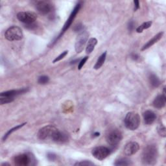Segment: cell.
I'll list each match as a JSON object with an SVG mask.
<instances>
[{"instance_id":"22","label":"cell","mask_w":166,"mask_h":166,"mask_svg":"<svg viewBox=\"0 0 166 166\" xmlns=\"http://www.w3.org/2000/svg\"><path fill=\"white\" fill-rule=\"evenodd\" d=\"M152 23H153L152 21H149V22H144V23H142V25H141V26H139L136 29V32L138 33L142 32L145 29H147L149 27H151V26H152Z\"/></svg>"},{"instance_id":"19","label":"cell","mask_w":166,"mask_h":166,"mask_svg":"<svg viewBox=\"0 0 166 166\" xmlns=\"http://www.w3.org/2000/svg\"><path fill=\"white\" fill-rule=\"evenodd\" d=\"M149 82H150V84L151 85V86L153 87H154V88L159 87L160 85V83H161L160 80L159 78V77L156 76V75L154 73H151L150 76H149Z\"/></svg>"},{"instance_id":"5","label":"cell","mask_w":166,"mask_h":166,"mask_svg":"<svg viewBox=\"0 0 166 166\" xmlns=\"http://www.w3.org/2000/svg\"><path fill=\"white\" fill-rule=\"evenodd\" d=\"M23 32L18 26H12L8 29L5 33V37L9 41H18L23 38Z\"/></svg>"},{"instance_id":"9","label":"cell","mask_w":166,"mask_h":166,"mask_svg":"<svg viewBox=\"0 0 166 166\" xmlns=\"http://www.w3.org/2000/svg\"><path fill=\"white\" fill-rule=\"evenodd\" d=\"M58 129L52 125H47L40 129L38 132V137L41 140H44L47 138L51 139L53 135Z\"/></svg>"},{"instance_id":"11","label":"cell","mask_w":166,"mask_h":166,"mask_svg":"<svg viewBox=\"0 0 166 166\" xmlns=\"http://www.w3.org/2000/svg\"><path fill=\"white\" fill-rule=\"evenodd\" d=\"M32 159L27 153H23L16 155L14 158V163L18 166H27L31 164Z\"/></svg>"},{"instance_id":"35","label":"cell","mask_w":166,"mask_h":166,"mask_svg":"<svg viewBox=\"0 0 166 166\" xmlns=\"http://www.w3.org/2000/svg\"><path fill=\"white\" fill-rule=\"evenodd\" d=\"M100 136V133H99V132H95V133H94L93 134V136L95 138V137H98V136Z\"/></svg>"},{"instance_id":"4","label":"cell","mask_w":166,"mask_h":166,"mask_svg":"<svg viewBox=\"0 0 166 166\" xmlns=\"http://www.w3.org/2000/svg\"><path fill=\"white\" fill-rule=\"evenodd\" d=\"M123 136L121 132L115 128H113L110 129L108 131L106 139L107 143L112 147H116L121 142L122 140Z\"/></svg>"},{"instance_id":"16","label":"cell","mask_w":166,"mask_h":166,"mask_svg":"<svg viewBox=\"0 0 166 166\" xmlns=\"http://www.w3.org/2000/svg\"><path fill=\"white\" fill-rule=\"evenodd\" d=\"M143 116L145 123L146 124H149V125L153 124L156 119V114L151 110H146L144 112Z\"/></svg>"},{"instance_id":"25","label":"cell","mask_w":166,"mask_h":166,"mask_svg":"<svg viewBox=\"0 0 166 166\" xmlns=\"http://www.w3.org/2000/svg\"><path fill=\"white\" fill-rule=\"evenodd\" d=\"M49 77L46 76H40L38 79V82L40 85H46L49 82Z\"/></svg>"},{"instance_id":"36","label":"cell","mask_w":166,"mask_h":166,"mask_svg":"<svg viewBox=\"0 0 166 166\" xmlns=\"http://www.w3.org/2000/svg\"><path fill=\"white\" fill-rule=\"evenodd\" d=\"M79 61V59H76V61H71V64H76V62H77Z\"/></svg>"},{"instance_id":"26","label":"cell","mask_w":166,"mask_h":166,"mask_svg":"<svg viewBox=\"0 0 166 166\" xmlns=\"http://www.w3.org/2000/svg\"><path fill=\"white\" fill-rule=\"evenodd\" d=\"M68 51H65L62 52L59 56H58L57 57L55 58V59H54V61H53V63H56V62H59V61H61L62 59H64V58L66 55H68Z\"/></svg>"},{"instance_id":"21","label":"cell","mask_w":166,"mask_h":166,"mask_svg":"<svg viewBox=\"0 0 166 166\" xmlns=\"http://www.w3.org/2000/svg\"><path fill=\"white\" fill-rule=\"evenodd\" d=\"M114 165L116 166H121V165H132V162L127 159V158H121V159H120L115 161L114 163Z\"/></svg>"},{"instance_id":"29","label":"cell","mask_w":166,"mask_h":166,"mask_svg":"<svg viewBox=\"0 0 166 166\" xmlns=\"http://www.w3.org/2000/svg\"><path fill=\"white\" fill-rule=\"evenodd\" d=\"M94 165V163L88 160L81 161L80 162H77L76 164H74V165Z\"/></svg>"},{"instance_id":"30","label":"cell","mask_w":166,"mask_h":166,"mask_svg":"<svg viewBox=\"0 0 166 166\" xmlns=\"http://www.w3.org/2000/svg\"><path fill=\"white\" fill-rule=\"evenodd\" d=\"M88 59V56H85V57L83 58L81 60V61L79 62V66H78V69L79 70H81L82 69V68L83 67V66H84V65L85 64V63L86 62Z\"/></svg>"},{"instance_id":"28","label":"cell","mask_w":166,"mask_h":166,"mask_svg":"<svg viewBox=\"0 0 166 166\" xmlns=\"http://www.w3.org/2000/svg\"><path fill=\"white\" fill-rule=\"evenodd\" d=\"M158 132L160 134V136L162 137H165L166 136V131H165V128L164 126L160 125V127L158 128Z\"/></svg>"},{"instance_id":"12","label":"cell","mask_w":166,"mask_h":166,"mask_svg":"<svg viewBox=\"0 0 166 166\" xmlns=\"http://www.w3.org/2000/svg\"><path fill=\"white\" fill-rule=\"evenodd\" d=\"M139 149V144L136 142H130L127 144L123 149V153L126 156H132L135 154Z\"/></svg>"},{"instance_id":"7","label":"cell","mask_w":166,"mask_h":166,"mask_svg":"<svg viewBox=\"0 0 166 166\" xmlns=\"http://www.w3.org/2000/svg\"><path fill=\"white\" fill-rule=\"evenodd\" d=\"M88 36L89 34L86 31H82L78 35L76 41V45H75V49L77 53H81L83 51L88 40Z\"/></svg>"},{"instance_id":"31","label":"cell","mask_w":166,"mask_h":166,"mask_svg":"<svg viewBox=\"0 0 166 166\" xmlns=\"http://www.w3.org/2000/svg\"><path fill=\"white\" fill-rule=\"evenodd\" d=\"M134 26H135V23H134V21H132V20L130 21V22H129V23H128V26H127V27H128V30H129V31H133L134 29Z\"/></svg>"},{"instance_id":"23","label":"cell","mask_w":166,"mask_h":166,"mask_svg":"<svg viewBox=\"0 0 166 166\" xmlns=\"http://www.w3.org/2000/svg\"><path fill=\"white\" fill-rule=\"evenodd\" d=\"M26 123H22V124H19V125H17V126H16V127H13L12 129H10L9 131H8L7 132V133L3 136V142H4V141H5L7 138H8V137H9L12 133V132H14V131H16V130H18V129H20V128H22V127H23L24 125H25V124H26Z\"/></svg>"},{"instance_id":"3","label":"cell","mask_w":166,"mask_h":166,"mask_svg":"<svg viewBox=\"0 0 166 166\" xmlns=\"http://www.w3.org/2000/svg\"><path fill=\"white\" fill-rule=\"evenodd\" d=\"M124 123L125 127L130 130H136L140 124V117L139 114L135 112H130L127 113L124 120Z\"/></svg>"},{"instance_id":"1","label":"cell","mask_w":166,"mask_h":166,"mask_svg":"<svg viewBox=\"0 0 166 166\" xmlns=\"http://www.w3.org/2000/svg\"><path fill=\"white\" fill-rule=\"evenodd\" d=\"M159 151L155 145H149L144 149L142 160L144 165H153L157 162Z\"/></svg>"},{"instance_id":"18","label":"cell","mask_w":166,"mask_h":166,"mask_svg":"<svg viewBox=\"0 0 166 166\" xmlns=\"http://www.w3.org/2000/svg\"><path fill=\"white\" fill-rule=\"evenodd\" d=\"M97 44V40L95 38H92L88 40V42L86 48V52L87 54L92 53Z\"/></svg>"},{"instance_id":"14","label":"cell","mask_w":166,"mask_h":166,"mask_svg":"<svg viewBox=\"0 0 166 166\" xmlns=\"http://www.w3.org/2000/svg\"><path fill=\"white\" fill-rule=\"evenodd\" d=\"M29 91L28 88H25L18 90H12L9 91H7V92H4L1 93L0 96L2 97H15L16 96L19 95L20 94H25L26 92H27Z\"/></svg>"},{"instance_id":"10","label":"cell","mask_w":166,"mask_h":166,"mask_svg":"<svg viewBox=\"0 0 166 166\" xmlns=\"http://www.w3.org/2000/svg\"><path fill=\"white\" fill-rule=\"evenodd\" d=\"M36 8L40 14L46 15L53 11V5L49 1H38L36 3Z\"/></svg>"},{"instance_id":"32","label":"cell","mask_w":166,"mask_h":166,"mask_svg":"<svg viewBox=\"0 0 166 166\" xmlns=\"http://www.w3.org/2000/svg\"><path fill=\"white\" fill-rule=\"evenodd\" d=\"M83 28V26L81 24V23H78L77 25H76V26H75L74 27V31L75 32H79V31H81Z\"/></svg>"},{"instance_id":"6","label":"cell","mask_w":166,"mask_h":166,"mask_svg":"<svg viewBox=\"0 0 166 166\" xmlns=\"http://www.w3.org/2000/svg\"><path fill=\"white\" fill-rule=\"evenodd\" d=\"M92 154L97 160H103L110 155V150L108 147L104 146H99L92 149Z\"/></svg>"},{"instance_id":"24","label":"cell","mask_w":166,"mask_h":166,"mask_svg":"<svg viewBox=\"0 0 166 166\" xmlns=\"http://www.w3.org/2000/svg\"><path fill=\"white\" fill-rule=\"evenodd\" d=\"M14 100V97L0 96V103H1V105H4V104H7V103H11Z\"/></svg>"},{"instance_id":"17","label":"cell","mask_w":166,"mask_h":166,"mask_svg":"<svg viewBox=\"0 0 166 166\" xmlns=\"http://www.w3.org/2000/svg\"><path fill=\"white\" fill-rule=\"evenodd\" d=\"M163 34H164V32H162L158 33V34L156 35H155L150 40H149L143 46V47L142 48V51H144V50H145V49H147L148 48H149V47H151V46H153L154 44H156L157 42L158 41H159L162 38V37L163 36Z\"/></svg>"},{"instance_id":"27","label":"cell","mask_w":166,"mask_h":166,"mask_svg":"<svg viewBox=\"0 0 166 166\" xmlns=\"http://www.w3.org/2000/svg\"><path fill=\"white\" fill-rule=\"evenodd\" d=\"M47 158L49 161L55 162L57 159V156L55 153L49 152V153H47Z\"/></svg>"},{"instance_id":"8","label":"cell","mask_w":166,"mask_h":166,"mask_svg":"<svg viewBox=\"0 0 166 166\" xmlns=\"http://www.w3.org/2000/svg\"><path fill=\"white\" fill-rule=\"evenodd\" d=\"M17 18L25 24H31L34 23L37 19V15L32 12H20L17 14Z\"/></svg>"},{"instance_id":"37","label":"cell","mask_w":166,"mask_h":166,"mask_svg":"<svg viewBox=\"0 0 166 166\" xmlns=\"http://www.w3.org/2000/svg\"><path fill=\"white\" fill-rule=\"evenodd\" d=\"M1 165H2V166H4V165H10V164H7V163H3V164H2Z\"/></svg>"},{"instance_id":"33","label":"cell","mask_w":166,"mask_h":166,"mask_svg":"<svg viewBox=\"0 0 166 166\" xmlns=\"http://www.w3.org/2000/svg\"><path fill=\"white\" fill-rule=\"evenodd\" d=\"M134 11H136L138 9H139V1H138V0H134Z\"/></svg>"},{"instance_id":"34","label":"cell","mask_w":166,"mask_h":166,"mask_svg":"<svg viewBox=\"0 0 166 166\" xmlns=\"http://www.w3.org/2000/svg\"><path fill=\"white\" fill-rule=\"evenodd\" d=\"M131 58L134 61H138L139 59V55L138 54L133 53L131 54Z\"/></svg>"},{"instance_id":"13","label":"cell","mask_w":166,"mask_h":166,"mask_svg":"<svg viewBox=\"0 0 166 166\" xmlns=\"http://www.w3.org/2000/svg\"><path fill=\"white\" fill-rule=\"evenodd\" d=\"M68 136L64 132H61L59 130H57L54 134L53 135L51 139H52L53 142L58 144H64L66 143L68 141Z\"/></svg>"},{"instance_id":"2","label":"cell","mask_w":166,"mask_h":166,"mask_svg":"<svg viewBox=\"0 0 166 166\" xmlns=\"http://www.w3.org/2000/svg\"><path fill=\"white\" fill-rule=\"evenodd\" d=\"M81 5H82L81 2H79V3L76 5V7H74V9H73L71 13L70 14V16H69L68 19L67 20H66V23H64V27H63V28L62 29V30H61V33L59 35V36H58V37L55 39V40L53 42L51 43V45H52V46H53V45L56 42H57L58 40H59L62 37V35L64 34V32H65L66 31H67V30L70 28V27L71 26V24H72V23H73L74 19L76 18V17L77 14L79 12V11L80 9H81Z\"/></svg>"},{"instance_id":"15","label":"cell","mask_w":166,"mask_h":166,"mask_svg":"<svg viewBox=\"0 0 166 166\" xmlns=\"http://www.w3.org/2000/svg\"><path fill=\"white\" fill-rule=\"evenodd\" d=\"M166 103V97L165 94V90L164 91V94L162 95H158L153 101V106L156 109H162L165 105Z\"/></svg>"},{"instance_id":"20","label":"cell","mask_w":166,"mask_h":166,"mask_svg":"<svg viewBox=\"0 0 166 166\" xmlns=\"http://www.w3.org/2000/svg\"><path fill=\"white\" fill-rule=\"evenodd\" d=\"M106 58V52H105L100 56H99V59H97V62L94 66V67L95 70H98L101 67V66L103 65V64L105 62Z\"/></svg>"}]
</instances>
